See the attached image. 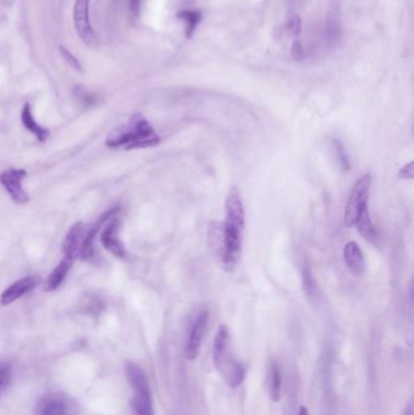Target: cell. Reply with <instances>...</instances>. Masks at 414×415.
<instances>
[{
	"mask_svg": "<svg viewBox=\"0 0 414 415\" xmlns=\"http://www.w3.org/2000/svg\"><path fill=\"white\" fill-rule=\"evenodd\" d=\"M245 213L241 193L233 186L225 201V223L223 225L221 262L224 269L231 272L236 269L242 254L245 236Z\"/></svg>",
	"mask_w": 414,
	"mask_h": 415,
	"instance_id": "6da1fadb",
	"label": "cell"
},
{
	"mask_svg": "<svg viewBox=\"0 0 414 415\" xmlns=\"http://www.w3.org/2000/svg\"><path fill=\"white\" fill-rule=\"evenodd\" d=\"M161 143L152 124L141 114L131 116L127 124L119 126L106 138V146L110 148H124L125 151L136 148L156 147Z\"/></svg>",
	"mask_w": 414,
	"mask_h": 415,
	"instance_id": "7a4b0ae2",
	"label": "cell"
},
{
	"mask_svg": "<svg viewBox=\"0 0 414 415\" xmlns=\"http://www.w3.org/2000/svg\"><path fill=\"white\" fill-rule=\"evenodd\" d=\"M213 360L216 370L230 387L236 389L245 382V365L237 360L231 348L230 333L226 326H220L216 331L213 348Z\"/></svg>",
	"mask_w": 414,
	"mask_h": 415,
	"instance_id": "3957f363",
	"label": "cell"
},
{
	"mask_svg": "<svg viewBox=\"0 0 414 415\" xmlns=\"http://www.w3.org/2000/svg\"><path fill=\"white\" fill-rule=\"evenodd\" d=\"M371 184H372V177L369 174H366L362 177H359L357 182L354 184L352 191L347 201L345 213H344V223L347 227H355L356 221L359 218L361 213L366 208H368V198H369V191H371Z\"/></svg>",
	"mask_w": 414,
	"mask_h": 415,
	"instance_id": "277c9868",
	"label": "cell"
},
{
	"mask_svg": "<svg viewBox=\"0 0 414 415\" xmlns=\"http://www.w3.org/2000/svg\"><path fill=\"white\" fill-rule=\"evenodd\" d=\"M90 1L91 0H76L73 6V22L76 32L82 42L89 48H96L98 37L90 22Z\"/></svg>",
	"mask_w": 414,
	"mask_h": 415,
	"instance_id": "5b68a950",
	"label": "cell"
},
{
	"mask_svg": "<svg viewBox=\"0 0 414 415\" xmlns=\"http://www.w3.org/2000/svg\"><path fill=\"white\" fill-rule=\"evenodd\" d=\"M26 175H27V172L25 169L16 168L5 169L4 172L0 174V184L17 204H26L30 201L28 194L26 193L22 186Z\"/></svg>",
	"mask_w": 414,
	"mask_h": 415,
	"instance_id": "8992f818",
	"label": "cell"
},
{
	"mask_svg": "<svg viewBox=\"0 0 414 415\" xmlns=\"http://www.w3.org/2000/svg\"><path fill=\"white\" fill-rule=\"evenodd\" d=\"M208 321H209L208 311H201L191 326L186 344V356L189 360H196L198 357L204 336L207 333Z\"/></svg>",
	"mask_w": 414,
	"mask_h": 415,
	"instance_id": "52a82bcc",
	"label": "cell"
},
{
	"mask_svg": "<svg viewBox=\"0 0 414 415\" xmlns=\"http://www.w3.org/2000/svg\"><path fill=\"white\" fill-rule=\"evenodd\" d=\"M103 231L101 233V243L106 250L113 254L117 258H125L127 249L124 247L122 240L119 238V227H121V218L118 214L113 215L112 218L103 225Z\"/></svg>",
	"mask_w": 414,
	"mask_h": 415,
	"instance_id": "ba28073f",
	"label": "cell"
},
{
	"mask_svg": "<svg viewBox=\"0 0 414 415\" xmlns=\"http://www.w3.org/2000/svg\"><path fill=\"white\" fill-rule=\"evenodd\" d=\"M88 228H89V225L83 223H77L71 227L62 245L64 258L72 262H74L78 258H81L82 249L88 233Z\"/></svg>",
	"mask_w": 414,
	"mask_h": 415,
	"instance_id": "9c48e42d",
	"label": "cell"
},
{
	"mask_svg": "<svg viewBox=\"0 0 414 415\" xmlns=\"http://www.w3.org/2000/svg\"><path fill=\"white\" fill-rule=\"evenodd\" d=\"M40 282L42 281L38 276H27L9 285L0 295V305L8 306L10 304H13L22 297H25L26 294L35 289L40 284Z\"/></svg>",
	"mask_w": 414,
	"mask_h": 415,
	"instance_id": "30bf717a",
	"label": "cell"
},
{
	"mask_svg": "<svg viewBox=\"0 0 414 415\" xmlns=\"http://www.w3.org/2000/svg\"><path fill=\"white\" fill-rule=\"evenodd\" d=\"M67 399L61 394L43 396L35 407V415H67Z\"/></svg>",
	"mask_w": 414,
	"mask_h": 415,
	"instance_id": "8fae6325",
	"label": "cell"
},
{
	"mask_svg": "<svg viewBox=\"0 0 414 415\" xmlns=\"http://www.w3.org/2000/svg\"><path fill=\"white\" fill-rule=\"evenodd\" d=\"M344 260L347 269L355 276H362L366 271V261L364 253L361 250L359 244L351 240L344 247Z\"/></svg>",
	"mask_w": 414,
	"mask_h": 415,
	"instance_id": "7c38bea8",
	"label": "cell"
},
{
	"mask_svg": "<svg viewBox=\"0 0 414 415\" xmlns=\"http://www.w3.org/2000/svg\"><path fill=\"white\" fill-rule=\"evenodd\" d=\"M133 390L134 397L131 399V407L134 415H155L150 385L134 387Z\"/></svg>",
	"mask_w": 414,
	"mask_h": 415,
	"instance_id": "4fadbf2b",
	"label": "cell"
},
{
	"mask_svg": "<svg viewBox=\"0 0 414 415\" xmlns=\"http://www.w3.org/2000/svg\"><path fill=\"white\" fill-rule=\"evenodd\" d=\"M267 394L272 402H279L282 396V374L277 362L272 361L267 369Z\"/></svg>",
	"mask_w": 414,
	"mask_h": 415,
	"instance_id": "5bb4252c",
	"label": "cell"
},
{
	"mask_svg": "<svg viewBox=\"0 0 414 415\" xmlns=\"http://www.w3.org/2000/svg\"><path fill=\"white\" fill-rule=\"evenodd\" d=\"M22 124L25 126L26 129L32 133V134L37 138L39 143H44L47 141L49 136H50V131H47V128L40 126L35 121L33 112H32V107L30 104H26L22 109L21 114Z\"/></svg>",
	"mask_w": 414,
	"mask_h": 415,
	"instance_id": "9a60e30c",
	"label": "cell"
},
{
	"mask_svg": "<svg viewBox=\"0 0 414 415\" xmlns=\"http://www.w3.org/2000/svg\"><path fill=\"white\" fill-rule=\"evenodd\" d=\"M73 264L74 262L64 258L62 261L56 266L55 269L52 270V272L47 276V281L44 283V290L45 292H54V290L57 289L60 285L64 283Z\"/></svg>",
	"mask_w": 414,
	"mask_h": 415,
	"instance_id": "2e32d148",
	"label": "cell"
},
{
	"mask_svg": "<svg viewBox=\"0 0 414 415\" xmlns=\"http://www.w3.org/2000/svg\"><path fill=\"white\" fill-rule=\"evenodd\" d=\"M355 226L359 230V235L362 236L366 240L374 243L376 238H378V232H376V227L373 225L371 214H369V209H366L361 213L357 221H356Z\"/></svg>",
	"mask_w": 414,
	"mask_h": 415,
	"instance_id": "e0dca14e",
	"label": "cell"
},
{
	"mask_svg": "<svg viewBox=\"0 0 414 415\" xmlns=\"http://www.w3.org/2000/svg\"><path fill=\"white\" fill-rule=\"evenodd\" d=\"M179 20L185 22V35L192 38L197 26L202 21V13L199 10H182L178 13Z\"/></svg>",
	"mask_w": 414,
	"mask_h": 415,
	"instance_id": "ac0fdd59",
	"label": "cell"
},
{
	"mask_svg": "<svg viewBox=\"0 0 414 415\" xmlns=\"http://www.w3.org/2000/svg\"><path fill=\"white\" fill-rule=\"evenodd\" d=\"M340 34H342V30H340V25H339L337 17L330 15L325 21V44H328L330 46L337 45L339 39H340Z\"/></svg>",
	"mask_w": 414,
	"mask_h": 415,
	"instance_id": "d6986e66",
	"label": "cell"
},
{
	"mask_svg": "<svg viewBox=\"0 0 414 415\" xmlns=\"http://www.w3.org/2000/svg\"><path fill=\"white\" fill-rule=\"evenodd\" d=\"M334 151L339 160V164L344 170H350V160L347 155V150L339 140H333Z\"/></svg>",
	"mask_w": 414,
	"mask_h": 415,
	"instance_id": "ffe728a7",
	"label": "cell"
},
{
	"mask_svg": "<svg viewBox=\"0 0 414 415\" xmlns=\"http://www.w3.org/2000/svg\"><path fill=\"white\" fill-rule=\"evenodd\" d=\"M11 380V367L6 363H0V394L8 387Z\"/></svg>",
	"mask_w": 414,
	"mask_h": 415,
	"instance_id": "44dd1931",
	"label": "cell"
},
{
	"mask_svg": "<svg viewBox=\"0 0 414 415\" xmlns=\"http://www.w3.org/2000/svg\"><path fill=\"white\" fill-rule=\"evenodd\" d=\"M60 54H61L62 59H64L71 67L74 68L76 71H82L81 62H79L76 56H74L71 51H68L65 46H60Z\"/></svg>",
	"mask_w": 414,
	"mask_h": 415,
	"instance_id": "7402d4cb",
	"label": "cell"
},
{
	"mask_svg": "<svg viewBox=\"0 0 414 415\" xmlns=\"http://www.w3.org/2000/svg\"><path fill=\"white\" fill-rule=\"evenodd\" d=\"M287 31L292 34L293 37H299L301 33V17L296 15L289 17L287 21Z\"/></svg>",
	"mask_w": 414,
	"mask_h": 415,
	"instance_id": "603a6c76",
	"label": "cell"
},
{
	"mask_svg": "<svg viewBox=\"0 0 414 415\" xmlns=\"http://www.w3.org/2000/svg\"><path fill=\"white\" fill-rule=\"evenodd\" d=\"M304 283L305 288H306V294L313 295V294L315 293V289H316V285H311L315 284V281H313V276H311V273H310L309 269H305Z\"/></svg>",
	"mask_w": 414,
	"mask_h": 415,
	"instance_id": "cb8c5ba5",
	"label": "cell"
},
{
	"mask_svg": "<svg viewBox=\"0 0 414 415\" xmlns=\"http://www.w3.org/2000/svg\"><path fill=\"white\" fill-rule=\"evenodd\" d=\"M414 177V167H413V162H410V163L407 164L405 165L403 168H401V170L398 172V177L400 179H403V180H412Z\"/></svg>",
	"mask_w": 414,
	"mask_h": 415,
	"instance_id": "d4e9b609",
	"label": "cell"
},
{
	"mask_svg": "<svg viewBox=\"0 0 414 415\" xmlns=\"http://www.w3.org/2000/svg\"><path fill=\"white\" fill-rule=\"evenodd\" d=\"M292 56L296 60H303L305 57V50L299 40H294L292 44Z\"/></svg>",
	"mask_w": 414,
	"mask_h": 415,
	"instance_id": "484cf974",
	"label": "cell"
},
{
	"mask_svg": "<svg viewBox=\"0 0 414 415\" xmlns=\"http://www.w3.org/2000/svg\"><path fill=\"white\" fill-rule=\"evenodd\" d=\"M141 4H142V0H129V10H130L131 15H134V16L139 15Z\"/></svg>",
	"mask_w": 414,
	"mask_h": 415,
	"instance_id": "4316f807",
	"label": "cell"
},
{
	"mask_svg": "<svg viewBox=\"0 0 414 415\" xmlns=\"http://www.w3.org/2000/svg\"><path fill=\"white\" fill-rule=\"evenodd\" d=\"M403 415H414L413 403L410 402L407 404V407L403 411Z\"/></svg>",
	"mask_w": 414,
	"mask_h": 415,
	"instance_id": "83f0119b",
	"label": "cell"
},
{
	"mask_svg": "<svg viewBox=\"0 0 414 415\" xmlns=\"http://www.w3.org/2000/svg\"><path fill=\"white\" fill-rule=\"evenodd\" d=\"M298 415H310L309 411H308V409H306V407H304V406H301V409H299V413H298Z\"/></svg>",
	"mask_w": 414,
	"mask_h": 415,
	"instance_id": "f1b7e54d",
	"label": "cell"
}]
</instances>
